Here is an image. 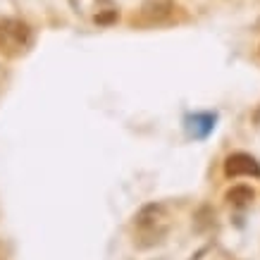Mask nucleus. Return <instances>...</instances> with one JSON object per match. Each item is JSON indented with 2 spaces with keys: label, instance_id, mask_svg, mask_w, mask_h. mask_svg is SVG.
Listing matches in <instances>:
<instances>
[{
  "label": "nucleus",
  "instance_id": "5",
  "mask_svg": "<svg viewBox=\"0 0 260 260\" xmlns=\"http://www.w3.org/2000/svg\"><path fill=\"white\" fill-rule=\"evenodd\" d=\"M224 177L237 179V177H253L260 179V162L253 158L251 153H229L224 158Z\"/></svg>",
  "mask_w": 260,
  "mask_h": 260
},
{
  "label": "nucleus",
  "instance_id": "6",
  "mask_svg": "<svg viewBox=\"0 0 260 260\" xmlns=\"http://www.w3.org/2000/svg\"><path fill=\"white\" fill-rule=\"evenodd\" d=\"M215 122H217V112H193V115H186L184 119V126H186V134L196 141H203L213 134Z\"/></svg>",
  "mask_w": 260,
  "mask_h": 260
},
{
  "label": "nucleus",
  "instance_id": "3",
  "mask_svg": "<svg viewBox=\"0 0 260 260\" xmlns=\"http://www.w3.org/2000/svg\"><path fill=\"white\" fill-rule=\"evenodd\" d=\"M70 8L79 19L93 26H112L119 19L115 0H70Z\"/></svg>",
  "mask_w": 260,
  "mask_h": 260
},
{
  "label": "nucleus",
  "instance_id": "7",
  "mask_svg": "<svg viewBox=\"0 0 260 260\" xmlns=\"http://www.w3.org/2000/svg\"><path fill=\"white\" fill-rule=\"evenodd\" d=\"M224 201H227L232 208H237V210H244L248 205L255 201V191L251 186H246V184H237V186H232V189L224 193Z\"/></svg>",
  "mask_w": 260,
  "mask_h": 260
},
{
  "label": "nucleus",
  "instance_id": "2",
  "mask_svg": "<svg viewBox=\"0 0 260 260\" xmlns=\"http://www.w3.org/2000/svg\"><path fill=\"white\" fill-rule=\"evenodd\" d=\"M34 46V29L19 17H0V55L22 57Z\"/></svg>",
  "mask_w": 260,
  "mask_h": 260
},
{
  "label": "nucleus",
  "instance_id": "1",
  "mask_svg": "<svg viewBox=\"0 0 260 260\" xmlns=\"http://www.w3.org/2000/svg\"><path fill=\"white\" fill-rule=\"evenodd\" d=\"M174 227V215L172 208L162 201H153V203L141 205L132 217L129 232H132V241L139 251H148L155 246L165 244L170 232Z\"/></svg>",
  "mask_w": 260,
  "mask_h": 260
},
{
  "label": "nucleus",
  "instance_id": "4",
  "mask_svg": "<svg viewBox=\"0 0 260 260\" xmlns=\"http://www.w3.org/2000/svg\"><path fill=\"white\" fill-rule=\"evenodd\" d=\"M177 15H179V8L172 0H146L132 15V24H136V26H162V24H172Z\"/></svg>",
  "mask_w": 260,
  "mask_h": 260
}]
</instances>
